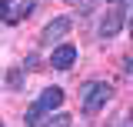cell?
Returning <instances> with one entry per match:
<instances>
[{"instance_id": "cell-1", "label": "cell", "mask_w": 133, "mask_h": 127, "mask_svg": "<svg viewBox=\"0 0 133 127\" xmlns=\"http://www.w3.org/2000/svg\"><path fill=\"white\" fill-rule=\"evenodd\" d=\"M60 107H63V87H47V90H43V94L27 107L23 124H27V127H40L47 114H57Z\"/></svg>"}, {"instance_id": "cell-2", "label": "cell", "mask_w": 133, "mask_h": 127, "mask_svg": "<svg viewBox=\"0 0 133 127\" xmlns=\"http://www.w3.org/2000/svg\"><path fill=\"white\" fill-rule=\"evenodd\" d=\"M110 97H113V87L107 80H90V84H83V90H80V107L87 114H100Z\"/></svg>"}, {"instance_id": "cell-3", "label": "cell", "mask_w": 133, "mask_h": 127, "mask_svg": "<svg viewBox=\"0 0 133 127\" xmlns=\"http://www.w3.org/2000/svg\"><path fill=\"white\" fill-rule=\"evenodd\" d=\"M30 7H33V0H0V20L14 27V24L30 17Z\"/></svg>"}, {"instance_id": "cell-4", "label": "cell", "mask_w": 133, "mask_h": 127, "mask_svg": "<svg viewBox=\"0 0 133 127\" xmlns=\"http://www.w3.org/2000/svg\"><path fill=\"white\" fill-rule=\"evenodd\" d=\"M70 27H73V20H70V17H53L47 27H43L40 40H43V44H57V40H63L66 33H70Z\"/></svg>"}, {"instance_id": "cell-5", "label": "cell", "mask_w": 133, "mask_h": 127, "mask_svg": "<svg viewBox=\"0 0 133 127\" xmlns=\"http://www.w3.org/2000/svg\"><path fill=\"white\" fill-rule=\"evenodd\" d=\"M120 30H123V10H107L103 20H100V37L103 40H113Z\"/></svg>"}, {"instance_id": "cell-6", "label": "cell", "mask_w": 133, "mask_h": 127, "mask_svg": "<svg viewBox=\"0 0 133 127\" xmlns=\"http://www.w3.org/2000/svg\"><path fill=\"white\" fill-rule=\"evenodd\" d=\"M50 63H53L57 70H70V67L77 63V47H73V44H60V47H53Z\"/></svg>"}, {"instance_id": "cell-7", "label": "cell", "mask_w": 133, "mask_h": 127, "mask_svg": "<svg viewBox=\"0 0 133 127\" xmlns=\"http://www.w3.org/2000/svg\"><path fill=\"white\" fill-rule=\"evenodd\" d=\"M40 127H73V117L66 111H57V114H50L47 124H40Z\"/></svg>"}, {"instance_id": "cell-8", "label": "cell", "mask_w": 133, "mask_h": 127, "mask_svg": "<svg viewBox=\"0 0 133 127\" xmlns=\"http://www.w3.org/2000/svg\"><path fill=\"white\" fill-rule=\"evenodd\" d=\"M70 3H73V7H80V10H90V7H93V0H70Z\"/></svg>"}, {"instance_id": "cell-9", "label": "cell", "mask_w": 133, "mask_h": 127, "mask_svg": "<svg viewBox=\"0 0 133 127\" xmlns=\"http://www.w3.org/2000/svg\"><path fill=\"white\" fill-rule=\"evenodd\" d=\"M130 40H133V17H130Z\"/></svg>"}, {"instance_id": "cell-10", "label": "cell", "mask_w": 133, "mask_h": 127, "mask_svg": "<svg viewBox=\"0 0 133 127\" xmlns=\"http://www.w3.org/2000/svg\"><path fill=\"white\" fill-rule=\"evenodd\" d=\"M127 3H130V7H133V0H127Z\"/></svg>"}, {"instance_id": "cell-11", "label": "cell", "mask_w": 133, "mask_h": 127, "mask_svg": "<svg viewBox=\"0 0 133 127\" xmlns=\"http://www.w3.org/2000/svg\"><path fill=\"white\" fill-rule=\"evenodd\" d=\"M130 117H133V111H130Z\"/></svg>"}, {"instance_id": "cell-12", "label": "cell", "mask_w": 133, "mask_h": 127, "mask_svg": "<svg viewBox=\"0 0 133 127\" xmlns=\"http://www.w3.org/2000/svg\"><path fill=\"white\" fill-rule=\"evenodd\" d=\"M0 127H3V124H0Z\"/></svg>"}]
</instances>
